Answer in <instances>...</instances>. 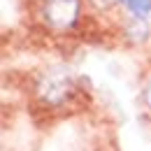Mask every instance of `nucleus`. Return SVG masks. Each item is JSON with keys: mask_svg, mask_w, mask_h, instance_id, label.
I'll use <instances>...</instances> for the list:
<instances>
[{"mask_svg": "<svg viewBox=\"0 0 151 151\" xmlns=\"http://www.w3.org/2000/svg\"><path fill=\"white\" fill-rule=\"evenodd\" d=\"M72 88H75V81H72L70 72H65V70H51V72H47L42 77L37 84L40 98L44 102H49V105L65 102L70 98V93H72Z\"/></svg>", "mask_w": 151, "mask_h": 151, "instance_id": "1", "label": "nucleus"}, {"mask_svg": "<svg viewBox=\"0 0 151 151\" xmlns=\"http://www.w3.org/2000/svg\"><path fill=\"white\" fill-rule=\"evenodd\" d=\"M77 14H79V0H47L44 5V19L58 30L70 28L77 21Z\"/></svg>", "mask_w": 151, "mask_h": 151, "instance_id": "2", "label": "nucleus"}, {"mask_svg": "<svg viewBox=\"0 0 151 151\" xmlns=\"http://www.w3.org/2000/svg\"><path fill=\"white\" fill-rule=\"evenodd\" d=\"M128 35H130L132 42H144L149 37V26L142 21V17H137L135 21L128 23Z\"/></svg>", "mask_w": 151, "mask_h": 151, "instance_id": "3", "label": "nucleus"}, {"mask_svg": "<svg viewBox=\"0 0 151 151\" xmlns=\"http://www.w3.org/2000/svg\"><path fill=\"white\" fill-rule=\"evenodd\" d=\"M135 17H147L151 12V0H121Z\"/></svg>", "mask_w": 151, "mask_h": 151, "instance_id": "4", "label": "nucleus"}, {"mask_svg": "<svg viewBox=\"0 0 151 151\" xmlns=\"http://www.w3.org/2000/svg\"><path fill=\"white\" fill-rule=\"evenodd\" d=\"M144 102L149 105V109H151V79H149V84H147V88H144Z\"/></svg>", "mask_w": 151, "mask_h": 151, "instance_id": "5", "label": "nucleus"}, {"mask_svg": "<svg viewBox=\"0 0 151 151\" xmlns=\"http://www.w3.org/2000/svg\"><path fill=\"white\" fill-rule=\"evenodd\" d=\"M95 5H98V7H100V9H105V7H109V5H112L114 0H93Z\"/></svg>", "mask_w": 151, "mask_h": 151, "instance_id": "6", "label": "nucleus"}]
</instances>
